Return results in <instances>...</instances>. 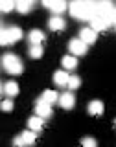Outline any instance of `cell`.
<instances>
[{
    "mask_svg": "<svg viewBox=\"0 0 116 147\" xmlns=\"http://www.w3.org/2000/svg\"><path fill=\"white\" fill-rule=\"evenodd\" d=\"M2 66L4 70H6L7 74H11V76H20L22 70H24V64H22L20 57L15 53H6L2 57Z\"/></svg>",
    "mask_w": 116,
    "mask_h": 147,
    "instance_id": "cell-2",
    "label": "cell"
},
{
    "mask_svg": "<svg viewBox=\"0 0 116 147\" xmlns=\"http://www.w3.org/2000/svg\"><path fill=\"white\" fill-rule=\"evenodd\" d=\"M4 92H6L9 98H11V96H17L18 94V85L15 81H7L6 85H4Z\"/></svg>",
    "mask_w": 116,
    "mask_h": 147,
    "instance_id": "cell-16",
    "label": "cell"
},
{
    "mask_svg": "<svg viewBox=\"0 0 116 147\" xmlns=\"http://www.w3.org/2000/svg\"><path fill=\"white\" fill-rule=\"evenodd\" d=\"M103 103L101 101H90L89 103V112L92 116H100V114H103Z\"/></svg>",
    "mask_w": 116,
    "mask_h": 147,
    "instance_id": "cell-13",
    "label": "cell"
},
{
    "mask_svg": "<svg viewBox=\"0 0 116 147\" xmlns=\"http://www.w3.org/2000/svg\"><path fill=\"white\" fill-rule=\"evenodd\" d=\"M48 26H50V30H54V31H63V30H64V26H66V22H64V18H63V17L54 15V17L48 20Z\"/></svg>",
    "mask_w": 116,
    "mask_h": 147,
    "instance_id": "cell-10",
    "label": "cell"
},
{
    "mask_svg": "<svg viewBox=\"0 0 116 147\" xmlns=\"http://www.w3.org/2000/svg\"><path fill=\"white\" fill-rule=\"evenodd\" d=\"M43 52H44L43 46H30V55H31L33 59H39L41 55H43Z\"/></svg>",
    "mask_w": 116,
    "mask_h": 147,
    "instance_id": "cell-21",
    "label": "cell"
},
{
    "mask_svg": "<svg viewBox=\"0 0 116 147\" xmlns=\"http://www.w3.org/2000/svg\"><path fill=\"white\" fill-rule=\"evenodd\" d=\"M0 11H2V2H0Z\"/></svg>",
    "mask_w": 116,
    "mask_h": 147,
    "instance_id": "cell-26",
    "label": "cell"
},
{
    "mask_svg": "<svg viewBox=\"0 0 116 147\" xmlns=\"http://www.w3.org/2000/svg\"><path fill=\"white\" fill-rule=\"evenodd\" d=\"M90 22H92L90 30H94L96 33H98V31H103V30H107V28H109V24H107V22H105L101 17H96V18H92Z\"/></svg>",
    "mask_w": 116,
    "mask_h": 147,
    "instance_id": "cell-12",
    "label": "cell"
},
{
    "mask_svg": "<svg viewBox=\"0 0 116 147\" xmlns=\"http://www.w3.org/2000/svg\"><path fill=\"white\" fill-rule=\"evenodd\" d=\"M43 101H46L48 105H52V103H55V101L59 99V96H57V92H54V90H46L44 94H43V98H41Z\"/></svg>",
    "mask_w": 116,
    "mask_h": 147,
    "instance_id": "cell-19",
    "label": "cell"
},
{
    "mask_svg": "<svg viewBox=\"0 0 116 147\" xmlns=\"http://www.w3.org/2000/svg\"><path fill=\"white\" fill-rule=\"evenodd\" d=\"M0 109L6 110V112L13 110V101H11V99H4V101H0Z\"/></svg>",
    "mask_w": 116,
    "mask_h": 147,
    "instance_id": "cell-22",
    "label": "cell"
},
{
    "mask_svg": "<svg viewBox=\"0 0 116 147\" xmlns=\"http://www.w3.org/2000/svg\"><path fill=\"white\" fill-rule=\"evenodd\" d=\"M63 66L66 68V70H74V68L77 66V59L74 57V55H64L63 57Z\"/></svg>",
    "mask_w": 116,
    "mask_h": 147,
    "instance_id": "cell-17",
    "label": "cell"
},
{
    "mask_svg": "<svg viewBox=\"0 0 116 147\" xmlns=\"http://www.w3.org/2000/svg\"><path fill=\"white\" fill-rule=\"evenodd\" d=\"M68 77H70V76H68L64 70H57V72L54 74V83H55L57 86H66Z\"/></svg>",
    "mask_w": 116,
    "mask_h": 147,
    "instance_id": "cell-11",
    "label": "cell"
},
{
    "mask_svg": "<svg viewBox=\"0 0 116 147\" xmlns=\"http://www.w3.org/2000/svg\"><path fill=\"white\" fill-rule=\"evenodd\" d=\"M96 39H98V33H96L94 30H90V28H83L79 31V40H83L87 46L89 44H94Z\"/></svg>",
    "mask_w": 116,
    "mask_h": 147,
    "instance_id": "cell-6",
    "label": "cell"
},
{
    "mask_svg": "<svg viewBox=\"0 0 116 147\" xmlns=\"http://www.w3.org/2000/svg\"><path fill=\"white\" fill-rule=\"evenodd\" d=\"M59 105H61L63 109H72L74 105H76V98H74L72 92H64V94L59 96Z\"/></svg>",
    "mask_w": 116,
    "mask_h": 147,
    "instance_id": "cell-9",
    "label": "cell"
},
{
    "mask_svg": "<svg viewBox=\"0 0 116 147\" xmlns=\"http://www.w3.org/2000/svg\"><path fill=\"white\" fill-rule=\"evenodd\" d=\"M35 112H37V116L39 118H50L52 116V105H48L46 101H43V99H39L35 103Z\"/></svg>",
    "mask_w": 116,
    "mask_h": 147,
    "instance_id": "cell-4",
    "label": "cell"
},
{
    "mask_svg": "<svg viewBox=\"0 0 116 147\" xmlns=\"http://www.w3.org/2000/svg\"><path fill=\"white\" fill-rule=\"evenodd\" d=\"M68 50L72 52V55H83V53H87V44L79 39H72L68 42Z\"/></svg>",
    "mask_w": 116,
    "mask_h": 147,
    "instance_id": "cell-5",
    "label": "cell"
},
{
    "mask_svg": "<svg viewBox=\"0 0 116 147\" xmlns=\"http://www.w3.org/2000/svg\"><path fill=\"white\" fill-rule=\"evenodd\" d=\"M20 39H22V30L18 26H11V28H6V30H0V46L13 44Z\"/></svg>",
    "mask_w": 116,
    "mask_h": 147,
    "instance_id": "cell-3",
    "label": "cell"
},
{
    "mask_svg": "<svg viewBox=\"0 0 116 147\" xmlns=\"http://www.w3.org/2000/svg\"><path fill=\"white\" fill-rule=\"evenodd\" d=\"M43 6H44V7H48V9H52L55 15H59V13H63L64 9L68 7V4H66V2H63V0H57V2H50V0H44Z\"/></svg>",
    "mask_w": 116,
    "mask_h": 147,
    "instance_id": "cell-7",
    "label": "cell"
},
{
    "mask_svg": "<svg viewBox=\"0 0 116 147\" xmlns=\"http://www.w3.org/2000/svg\"><path fill=\"white\" fill-rule=\"evenodd\" d=\"M68 9H70L72 17L79 18V20H92V18L98 17L94 2H72Z\"/></svg>",
    "mask_w": 116,
    "mask_h": 147,
    "instance_id": "cell-1",
    "label": "cell"
},
{
    "mask_svg": "<svg viewBox=\"0 0 116 147\" xmlns=\"http://www.w3.org/2000/svg\"><path fill=\"white\" fill-rule=\"evenodd\" d=\"M2 90H4V86H2V85H0V92H2Z\"/></svg>",
    "mask_w": 116,
    "mask_h": 147,
    "instance_id": "cell-25",
    "label": "cell"
},
{
    "mask_svg": "<svg viewBox=\"0 0 116 147\" xmlns=\"http://www.w3.org/2000/svg\"><path fill=\"white\" fill-rule=\"evenodd\" d=\"M114 127H116V119H114Z\"/></svg>",
    "mask_w": 116,
    "mask_h": 147,
    "instance_id": "cell-27",
    "label": "cell"
},
{
    "mask_svg": "<svg viewBox=\"0 0 116 147\" xmlns=\"http://www.w3.org/2000/svg\"><path fill=\"white\" fill-rule=\"evenodd\" d=\"M81 145H83V147H96V145H98V144H96V140H94V138L87 136V138H83Z\"/></svg>",
    "mask_w": 116,
    "mask_h": 147,
    "instance_id": "cell-23",
    "label": "cell"
},
{
    "mask_svg": "<svg viewBox=\"0 0 116 147\" xmlns=\"http://www.w3.org/2000/svg\"><path fill=\"white\" fill-rule=\"evenodd\" d=\"M28 40H30L31 46H43L46 37H44V33L41 30H33V31H30V35H28Z\"/></svg>",
    "mask_w": 116,
    "mask_h": 147,
    "instance_id": "cell-8",
    "label": "cell"
},
{
    "mask_svg": "<svg viewBox=\"0 0 116 147\" xmlns=\"http://www.w3.org/2000/svg\"><path fill=\"white\" fill-rule=\"evenodd\" d=\"M20 140H22V144H24V145H30V144H33V142L37 140V134H35V132H31V131H26V132H22V134H20Z\"/></svg>",
    "mask_w": 116,
    "mask_h": 147,
    "instance_id": "cell-18",
    "label": "cell"
},
{
    "mask_svg": "<svg viewBox=\"0 0 116 147\" xmlns=\"http://www.w3.org/2000/svg\"><path fill=\"white\" fill-rule=\"evenodd\" d=\"M31 7H33V2H31V0H20V2H15V9L20 11L22 15H26Z\"/></svg>",
    "mask_w": 116,
    "mask_h": 147,
    "instance_id": "cell-14",
    "label": "cell"
},
{
    "mask_svg": "<svg viewBox=\"0 0 116 147\" xmlns=\"http://www.w3.org/2000/svg\"><path fill=\"white\" fill-rule=\"evenodd\" d=\"M79 85H81V79H79L77 76H70V77H68V83H66L68 88L76 90V88H79Z\"/></svg>",
    "mask_w": 116,
    "mask_h": 147,
    "instance_id": "cell-20",
    "label": "cell"
},
{
    "mask_svg": "<svg viewBox=\"0 0 116 147\" xmlns=\"http://www.w3.org/2000/svg\"><path fill=\"white\" fill-rule=\"evenodd\" d=\"M15 7V2H2V11H11Z\"/></svg>",
    "mask_w": 116,
    "mask_h": 147,
    "instance_id": "cell-24",
    "label": "cell"
},
{
    "mask_svg": "<svg viewBox=\"0 0 116 147\" xmlns=\"http://www.w3.org/2000/svg\"><path fill=\"white\" fill-rule=\"evenodd\" d=\"M28 127L31 129V132H37V131H41V129H43V118H39V116H33V118H30V121H28Z\"/></svg>",
    "mask_w": 116,
    "mask_h": 147,
    "instance_id": "cell-15",
    "label": "cell"
}]
</instances>
